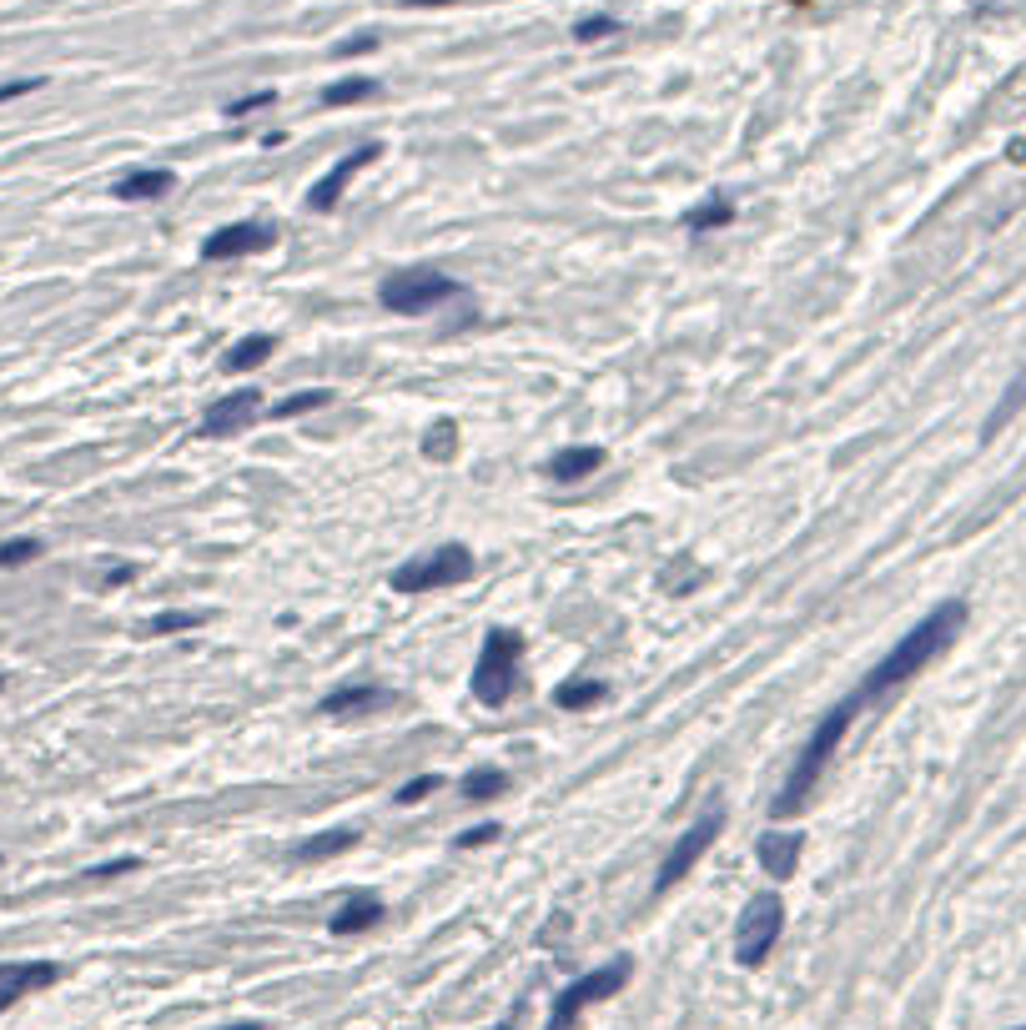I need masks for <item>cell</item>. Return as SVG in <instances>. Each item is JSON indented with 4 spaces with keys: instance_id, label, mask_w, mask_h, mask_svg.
<instances>
[{
    "instance_id": "23",
    "label": "cell",
    "mask_w": 1026,
    "mask_h": 1030,
    "mask_svg": "<svg viewBox=\"0 0 1026 1030\" xmlns=\"http://www.w3.org/2000/svg\"><path fill=\"white\" fill-rule=\"evenodd\" d=\"M464 794L468 799H499V794H509V774L493 770V764H483V770H473L464 780Z\"/></svg>"
},
{
    "instance_id": "1",
    "label": "cell",
    "mask_w": 1026,
    "mask_h": 1030,
    "mask_svg": "<svg viewBox=\"0 0 1026 1030\" xmlns=\"http://www.w3.org/2000/svg\"><path fill=\"white\" fill-rule=\"evenodd\" d=\"M961 628H967V604L961 598H946V604H936L932 614L921 618L911 634H901V643H895L891 653H885L881 663H876L871 674H866V684L856 688L860 704L871 709V704L891 699L895 688H906L916 674H926L936 659H941L946 649H951L956 639H961Z\"/></svg>"
},
{
    "instance_id": "13",
    "label": "cell",
    "mask_w": 1026,
    "mask_h": 1030,
    "mask_svg": "<svg viewBox=\"0 0 1026 1030\" xmlns=\"http://www.w3.org/2000/svg\"><path fill=\"white\" fill-rule=\"evenodd\" d=\"M388 704H398L393 688H382V684H347V688H333V694L317 704V714L347 719V714H372V709H388Z\"/></svg>"
},
{
    "instance_id": "16",
    "label": "cell",
    "mask_w": 1026,
    "mask_h": 1030,
    "mask_svg": "<svg viewBox=\"0 0 1026 1030\" xmlns=\"http://www.w3.org/2000/svg\"><path fill=\"white\" fill-rule=\"evenodd\" d=\"M382 915H388L382 910V900L372 895V889H363V895H353V900L337 905V915L327 920V930H333V936H363V930H372Z\"/></svg>"
},
{
    "instance_id": "33",
    "label": "cell",
    "mask_w": 1026,
    "mask_h": 1030,
    "mask_svg": "<svg viewBox=\"0 0 1026 1030\" xmlns=\"http://www.w3.org/2000/svg\"><path fill=\"white\" fill-rule=\"evenodd\" d=\"M41 76H25V81H0V101H15V96H31V91H41Z\"/></svg>"
},
{
    "instance_id": "19",
    "label": "cell",
    "mask_w": 1026,
    "mask_h": 1030,
    "mask_svg": "<svg viewBox=\"0 0 1026 1030\" xmlns=\"http://www.w3.org/2000/svg\"><path fill=\"white\" fill-rule=\"evenodd\" d=\"M382 86L372 76H343V81L323 86V107H358V101H372Z\"/></svg>"
},
{
    "instance_id": "6",
    "label": "cell",
    "mask_w": 1026,
    "mask_h": 1030,
    "mask_svg": "<svg viewBox=\"0 0 1026 1030\" xmlns=\"http://www.w3.org/2000/svg\"><path fill=\"white\" fill-rule=\"evenodd\" d=\"M448 296H464V282H454L448 272H433V267H403V272L382 277L378 302L398 317H419V312H433Z\"/></svg>"
},
{
    "instance_id": "7",
    "label": "cell",
    "mask_w": 1026,
    "mask_h": 1030,
    "mask_svg": "<svg viewBox=\"0 0 1026 1030\" xmlns=\"http://www.w3.org/2000/svg\"><path fill=\"white\" fill-rule=\"evenodd\" d=\"M780 930H785V900H780L776 889H765V895H755L740 910V925H735V960H740L745 971L765 965L780 940Z\"/></svg>"
},
{
    "instance_id": "34",
    "label": "cell",
    "mask_w": 1026,
    "mask_h": 1030,
    "mask_svg": "<svg viewBox=\"0 0 1026 1030\" xmlns=\"http://www.w3.org/2000/svg\"><path fill=\"white\" fill-rule=\"evenodd\" d=\"M136 865H142L136 854H121V860H111V865H96L91 875H96V880H111V875H126V870H136Z\"/></svg>"
},
{
    "instance_id": "21",
    "label": "cell",
    "mask_w": 1026,
    "mask_h": 1030,
    "mask_svg": "<svg viewBox=\"0 0 1026 1030\" xmlns=\"http://www.w3.org/2000/svg\"><path fill=\"white\" fill-rule=\"evenodd\" d=\"M729 222H735V206H729L725 197H710V202L684 212V226H690V232H720V226H729Z\"/></svg>"
},
{
    "instance_id": "35",
    "label": "cell",
    "mask_w": 1026,
    "mask_h": 1030,
    "mask_svg": "<svg viewBox=\"0 0 1026 1030\" xmlns=\"http://www.w3.org/2000/svg\"><path fill=\"white\" fill-rule=\"evenodd\" d=\"M368 51H378V36H358V41H343V46H337V56H368Z\"/></svg>"
},
{
    "instance_id": "9",
    "label": "cell",
    "mask_w": 1026,
    "mask_h": 1030,
    "mask_svg": "<svg viewBox=\"0 0 1026 1030\" xmlns=\"http://www.w3.org/2000/svg\"><path fill=\"white\" fill-rule=\"evenodd\" d=\"M378 156H382V142H363L358 152L337 156V161L327 166V177L312 181V191H308V212H333V206L343 202V191L353 187V177H358V171H368V166L378 161Z\"/></svg>"
},
{
    "instance_id": "28",
    "label": "cell",
    "mask_w": 1026,
    "mask_h": 1030,
    "mask_svg": "<svg viewBox=\"0 0 1026 1030\" xmlns=\"http://www.w3.org/2000/svg\"><path fill=\"white\" fill-rule=\"evenodd\" d=\"M614 31H620V21H614V15H584V21L573 25V41H584V46H589V41H609Z\"/></svg>"
},
{
    "instance_id": "38",
    "label": "cell",
    "mask_w": 1026,
    "mask_h": 1030,
    "mask_svg": "<svg viewBox=\"0 0 1026 1030\" xmlns=\"http://www.w3.org/2000/svg\"><path fill=\"white\" fill-rule=\"evenodd\" d=\"M222 1030H263V1026H257V1020H247V1026H222Z\"/></svg>"
},
{
    "instance_id": "32",
    "label": "cell",
    "mask_w": 1026,
    "mask_h": 1030,
    "mask_svg": "<svg viewBox=\"0 0 1026 1030\" xmlns=\"http://www.w3.org/2000/svg\"><path fill=\"white\" fill-rule=\"evenodd\" d=\"M503 829L499 825H478V829H464L458 835V850H473V844H489V840H499Z\"/></svg>"
},
{
    "instance_id": "31",
    "label": "cell",
    "mask_w": 1026,
    "mask_h": 1030,
    "mask_svg": "<svg viewBox=\"0 0 1026 1030\" xmlns=\"http://www.w3.org/2000/svg\"><path fill=\"white\" fill-rule=\"evenodd\" d=\"M438 774H419V780H408L403 784V790H398V805H419V799H423V794H433V790H438Z\"/></svg>"
},
{
    "instance_id": "5",
    "label": "cell",
    "mask_w": 1026,
    "mask_h": 1030,
    "mask_svg": "<svg viewBox=\"0 0 1026 1030\" xmlns=\"http://www.w3.org/2000/svg\"><path fill=\"white\" fill-rule=\"evenodd\" d=\"M518 659H524V639L518 634H509V628H493L489 639H483V649H478V663H473V699L489 704V709H499V704H509L513 684H518Z\"/></svg>"
},
{
    "instance_id": "39",
    "label": "cell",
    "mask_w": 1026,
    "mask_h": 1030,
    "mask_svg": "<svg viewBox=\"0 0 1026 1030\" xmlns=\"http://www.w3.org/2000/svg\"><path fill=\"white\" fill-rule=\"evenodd\" d=\"M493 1030H518V1020H499V1026H493Z\"/></svg>"
},
{
    "instance_id": "10",
    "label": "cell",
    "mask_w": 1026,
    "mask_h": 1030,
    "mask_svg": "<svg viewBox=\"0 0 1026 1030\" xmlns=\"http://www.w3.org/2000/svg\"><path fill=\"white\" fill-rule=\"evenodd\" d=\"M277 247V232L263 222H232V226H216L212 237L202 242V257L207 261H237V257H257V251H272Z\"/></svg>"
},
{
    "instance_id": "17",
    "label": "cell",
    "mask_w": 1026,
    "mask_h": 1030,
    "mask_svg": "<svg viewBox=\"0 0 1026 1030\" xmlns=\"http://www.w3.org/2000/svg\"><path fill=\"white\" fill-rule=\"evenodd\" d=\"M604 468V448H564L549 458V478L554 483H584L589 473Z\"/></svg>"
},
{
    "instance_id": "26",
    "label": "cell",
    "mask_w": 1026,
    "mask_h": 1030,
    "mask_svg": "<svg viewBox=\"0 0 1026 1030\" xmlns=\"http://www.w3.org/2000/svg\"><path fill=\"white\" fill-rule=\"evenodd\" d=\"M31 558H41V538H11V544H0V569H21Z\"/></svg>"
},
{
    "instance_id": "27",
    "label": "cell",
    "mask_w": 1026,
    "mask_h": 1030,
    "mask_svg": "<svg viewBox=\"0 0 1026 1030\" xmlns=\"http://www.w3.org/2000/svg\"><path fill=\"white\" fill-rule=\"evenodd\" d=\"M327 403H333V392L312 388V392H298V398H287V403H277V407H272V417H298V413H308V407H327Z\"/></svg>"
},
{
    "instance_id": "12",
    "label": "cell",
    "mask_w": 1026,
    "mask_h": 1030,
    "mask_svg": "<svg viewBox=\"0 0 1026 1030\" xmlns=\"http://www.w3.org/2000/svg\"><path fill=\"white\" fill-rule=\"evenodd\" d=\"M800 854H805V835H790V829H765L760 840H755V860H760V870L770 880L795 875Z\"/></svg>"
},
{
    "instance_id": "37",
    "label": "cell",
    "mask_w": 1026,
    "mask_h": 1030,
    "mask_svg": "<svg viewBox=\"0 0 1026 1030\" xmlns=\"http://www.w3.org/2000/svg\"><path fill=\"white\" fill-rule=\"evenodd\" d=\"M408 11H423V5H458V0H403Z\"/></svg>"
},
{
    "instance_id": "2",
    "label": "cell",
    "mask_w": 1026,
    "mask_h": 1030,
    "mask_svg": "<svg viewBox=\"0 0 1026 1030\" xmlns=\"http://www.w3.org/2000/svg\"><path fill=\"white\" fill-rule=\"evenodd\" d=\"M860 709H866V704H860V694H850V699H840L836 709H825V719L815 724V729H811V739L800 744L795 764H790L785 784H780V794H776V805H770L780 819L811 805V794L821 790L825 770H830V759H836L840 739H846V729H850V724H856V714H860Z\"/></svg>"
},
{
    "instance_id": "15",
    "label": "cell",
    "mask_w": 1026,
    "mask_h": 1030,
    "mask_svg": "<svg viewBox=\"0 0 1026 1030\" xmlns=\"http://www.w3.org/2000/svg\"><path fill=\"white\" fill-rule=\"evenodd\" d=\"M121 197V202H161V197H171L177 191V171H161V166H136V171H126V177L111 187Z\"/></svg>"
},
{
    "instance_id": "22",
    "label": "cell",
    "mask_w": 1026,
    "mask_h": 1030,
    "mask_svg": "<svg viewBox=\"0 0 1026 1030\" xmlns=\"http://www.w3.org/2000/svg\"><path fill=\"white\" fill-rule=\"evenodd\" d=\"M604 699V684H594V679H569V684L554 688V704L559 709H594V704Z\"/></svg>"
},
{
    "instance_id": "40",
    "label": "cell",
    "mask_w": 1026,
    "mask_h": 1030,
    "mask_svg": "<svg viewBox=\"0 0 1026 1030\" xmlns=\"http://www.w3.org/2000/svg\"><path fill=\"white\" fill-rule=\"evenodd\" d=\"M0 975H11V965H0Z\"/></svg>"
},
{
    "instance_id": "3",
    "label": "cell",
    "mask_w": 1026,
    "mask_h": 1030,
    "mask_svg": "<svg viewBox=\"0 0 1026 1030\" xmlns=\"http://www.w3.org/2000/svg\"><path fill=\"white\" fill-rule=\"evenodd\" d=\"M629 975H634V960L614 955V960H604L599 971L569 981L559 995H554V1010H549V1026L544 1030H573L589 1006H599V1000H609V995H620L624 985H629Z\"/></svg>"
},
{
    "instance_id": "8",
    "label": "cell",
    "mask_w": 1026,
    "mask_h": 1030,
    "mask_svg": "<svg viewBox=\"0 0 1026 1030\" xmlns=\"http://www.w3.org/2000/svg\"><path fill=\"white\" fill-rule=\"evenodd\" d=\"M720 829H725V805H710L690 829H684L680 840H674V850L665 854V865H659V875H655V895H665L669 885H680V880L700 865L704 850L720 840Z\"/></svg>"
},
{
    "instance_id": "42",
    "label": "cell",
    "mask_w": 1026,
    "mask_h": 1030,
    "mask_svg": "<svg viewBox=\"0 0 1026 1030\" xmlns=\"http://www.w3.org/2000/svg\"><path fill=\"white\" fill-rule=\"evenodd\" d=\"M1016 1030H1026V1026H1016Z\"/></svg>"
},
{
    "instance_id": "41",
    "label": "cell",
    "mask_w": 1026,
    "mask_h": 1030,
    "mask_svg": "<svg viewBox=\"0 0 1026 1030\" xmlns=\"http://www.w3.org/2000/svg\"><path fill=\"white\" fill-rule=\"evenodd\" d=\"M0 688H5V679H0Z\"/></svg>"
},
{
    "instance_id": "24",
    "label": "cell",
    "mask_w": 1026,
    "mask_h": 1030,
    "mask_svg": "<svg viewBox=\"0 0 1026 1030\" xmlns=\"http://www.w3.org/2000/svg\"><path fill=\"white\" fill-rule=\"evenodd\" d=\"M1022 407H1026V368H1022V378H1016L1012 388H1006V398L996 403V413L986 417V438H991V433H1002V427L1012 423V417L1022 413Z\"/></svg>"
},
{
    "instance_id": "25",
    "label": "cell",
    "mask_w": 1026,
    "mask_h": 1030,
    "mask_svg": "<svg viewBox=\"0 0 1026 1030\" xmlns=\"http://www.w3.org/2000/svg\"><path fill=\"white\" fill-rule=\"evenodd\" d=\"M207 614H197V608H171V614H156L152 624H146V634H187V628H202Z\"/></svg>"
},
{
    "instance_id": "11",
    "label": "cell",
    "mask_w": 1026,
    "mask_h": 1030,
    "mask_svg": "<svg viewBox=\"0 0 1026 1030\" xmlns=\"http://www.w3.org/2000/svg\"><path fill=\"white\" fill-rule=\"evenodd\" d=\"M263 413L267 407H263V392L257 388L227 392V398H216V403L202 413V438H232V433H247Z\"/></svg>"
},
{
    "instance_id": "30",
    "label": "cell",
    "mask_w": 1026,
    "mask_h": 1030,
    "mask_svg": "<svg viewBox=\"0 0 1026 1030\" xmlns=\"http://www.w3.org/2000/svg\"><path fill=\"white\" fill-rule=\"evenodd\" d=\"M267 107H277V91H252V96H242V101H232L227 116L247 121V116H257V111H267Z\"/></svg>"
},
{
    "instance_id": "18",
    "label": "cell",
    "mask_w": 1026,
    "mask_h": 1030,
    "mask_svg": "<svg viewBox=\"0 0 1026 1030\" xmlns=\"http://www.w3.org/2000/svg\"><path fill=\"white\" fill-rule=\"evenodd\" d=\"M272 352H277L272 332H247L242 343H232V352L222 357V368H227V372H252V368H263Z\"/></svg>"
},
{
    "instance_id": "20",
    "label": "cell",
    "mask_w": 1026,
    "mask_h": 1030,
    "mask_svg": "<svg viewBox=\"0 0 1026 1030\" xmlns=\"http://www.w3.org/2000/svg\"><path fill=\"white\" fill-rule=\"evenodd\" d=\"M358 844V829H327V835H317V840L298 844V860H308V865H317V860H333V854L353 850Z\"/></svg>"
},
{
    "instance_id": "36",
    "label": "cell",
    "mask_w": 1026,
    "mask_h": 1030,
    "mask_svg": "<svg viewBox=\"0 0 1026 1030\" xmlns=\"http://www.w3.org/2000/svg\"><path fill=\"white\" fill-rule=\"evenodd\" d=\"M132 573H136V569H126V563H121V569H111V573H107V589H116V583H126V579H132Z\"/></svg>"
},
{
    "instance_id": "4",
    "label": "cell",
    "mask_w": 1026,
    "mask_h": 1030,
    "mask_svg": "<svg viewBox=\"0 0 1026 1030\" xmlns=\"http://www.w3.org/2000/svg\"><path fill=\"white\" fill-rule=\"evenodd\" d=\"M473 579V553L464 544H443L433 553L408 558L403 569L388 573V589L393 593H438V589H458V583Z\"/></svg>"
},
{
    "instance_id": "29",
    "label": "cell",
    "mask_w": 1026,
    "mask_h": 1030,
    "mask_svg": "<svg viewBox=\"0 0 1026 1030\" xmlns=\"http://www.w3.org/2000/svg\"><path fill=\"white\" fill-rule=\"evenodd\" d=\"M454 448H458V427L454 423H438L428 438H423V452H428V458H454Z\"/></svg>"
},
{
    "instance_id": "14",
    "label": "cell",
    "mask_w": 1026,
    "mask_h": 1030,
    "mask_svg": "<svg viewBox=\"0 0 1026 1030\" xmlns=\"http://www.w3.org/2000/svg\"><path fill=\"white\" fill-rule=\"evenodd\" d=\"M60 981V965L51 960H31V965H11V975H0V1016L31 990H46V985Z\"/></svg>"
}]
</instances>
